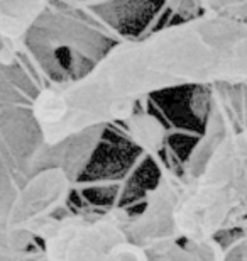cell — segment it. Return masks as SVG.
Here are the masks:
<instances>
[{
  "instance_id": "obj_1",
  "label": "cell",
  "mask_w": 247,
  "mask_h": 261,
  "mask_svg": "<svg viewBox=\"0 0 247 261\" xmlns=\"http://www.w3.org/2000/svg\"><path fill=\"white\" fill-rule=\"evenodd\" d=\"M247 85V20L198 12L110 46L85 73L36 93L31 116L46 146L122 124L139 103L176 88Z\"/></svg>"
},
{
  "instance_id": "obj_2",
  "label": "cell",
  "mask_w": 247,
  "mask_h": 261,
  "mask_svg": "<svg viewBox=\"0 0 247 261\" xmlns=\"http://www.w3.org/2000/svg\"><path fill=\"white\" fill-rule=\"evenodd\" d=\"M173 184L171 229L178 241L220 239L247 222V122L200 136Z\"/></svg>"
},
{
  "instance_id": "obj_3",
  "label": "cell",
  "mask_w": 247,
  "mask_h": 261,
  "mask_svg": "<svg viewBox=\"0 0 247 261\" xmlns=\"http://www.w3.org/2000/svg\"><path fill=\"white\" fill-rule=\"evenodd\" d=\"M127 208L110 205L51 219L39 232L48 261H224V243H139Z\"/></svg>"
},
{
  "instance_id": "obj_4",
  "label": "cell",
  "mask_w": 247,
  "mask_h": 261,
  "mask_svg": "<svg viewBox=\"0 0 247 261\" xmlns=\"http://www.w3.org/2000/svg\"><path fill=\"white\" fill-rule=\"evenodd\" d=\"M51 9V0H0V65L10 66Z\"/></svg>"
},
{
  "instance_id": "obj_5",
  "label": "cell",
  "mask_w": 247,
  "mask_h": 261,
  "mask_svg": "<svg viewBox=\"0 0 247 261\" xmlns=\"http://www.w3.org/2000/svg\"><path fill=\"white\" fill-rule=\"evenodd\" d=\"M237 231V236L224 243V261H247V222Z\"/></svg>"
},
{
  "instance_id": "obj_6",
  "label": "cell",
  "mask_w": 247,
  "mask_h": 261,
  "mask_svg": "<svg viewBox=\"0 0 247 261\" xmlns=\"http://www.w3.org/2000/svg\"><path fill=\"white\" fill-rule=\"evenodd\" d=\"M200 9V12H220L224 0H191Z\"/></svg>"
}]
</instances>
